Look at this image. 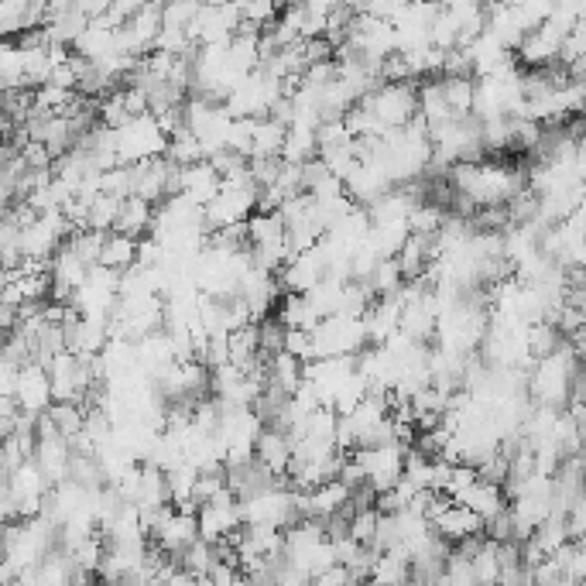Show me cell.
<instances>
[{
  "label": "cell",
  "instance_id": "cell-24",
  "mask_svg": "<svg viewBox=\"0 0 586 586\" xmlns=\"http://www.w3.org/2000/svg\"><path fill=\"white\" fill-rule=\"evenodd\" d=\"M278 323L285 329H312L319 319H316V312L309 309L305 295H282V299H278Z\"/></svg>",
  "mask_w": 586,
  "mask_h": 586
},
{
  "label": "cell",
  "instance_id": "cell-36",
  "mask_svg": "<svg viewBox=\"0 0 586 586\" xmlns=\"http://www.w3.org/2000/svg\"><path fill=\"white\" fill-rule=\"evenodd\" d=\"M96 586H103V583H96Z\"/></svg>",
  "mask_w": 586,
  "mask_h": 586
},
{
  "label": "cell",
  "instance_id": "cell-15",
  "mask_svg": "<svg viewBox=\"0 0 586 586\" xmlns=\"http://www.w3.org/2000/svg\"><path fill=\"white\" fill-rule=\"evenodd\" d=\"M254 463H258L264 473H271L275 480H285V470H288V463H292V443H288L285 432L264 425L258 443H254Z\"/></svg>",
  "mask_w": 586,
  "mask_h": 586
},
{
  "label": "cell",
  "instance_id": "cell-30",
  "mask_svg": "<svg viewBox=\"0 0 586 586\" xmlns=\"http://www.w3.org/2000/svg\"><path fill=\"white\" fill-rule=\"evenodd\" d=\"M377 511H357V515H350V521H347V535L357 545H371V539H374V532H377Z\"/></svg>",
  "mask_w": 586,
  "mask_h": 586
},
{
  "label": "cell",
  "instance_id": "cell-8",
  "mask_svg": "<svg viewBox=\"0 0 586 586\" xmlns=\"http://www.w3.org/2000/svg\"><path fill=\"white\" fill-rule=\"evenodd\" d=\"M14 405L21 415L38 419L52 405V388H48V374L42 364H24L18 367V381H14Z\"/></svg>",
  "mask_w": 586,
  "mask_h": 586
},
{
  "label": "cell",
  "instance_id": "cell-21",
  "mask_svg": "<svg viewBox=\"0 0 586 586\" xmlns=\"http://www.w3.org/2000/svg\"><path fill=\"white\" fill-rule=\"evenodd\" d=\"M408 583V559L401 552H377L367 586H405Z\"/></svg>",
  "mask_w": 586,
  "mask_h": 586
},
{
  "label": "cell",
  "instance_id": "cell-3",
  "mask_svg": "<svg viewBox=\"0 0 586 586\" xmlns=\"http://www.w3.org/2000/svg\"><path fill=\"white\" fill-rule=\"evenodd\" d=\"M168 138L162 134L155 117H138L131 124H124L120 131H114V151L120 165H138V162H151V158L165 155Z\"/></svg>",
  "mask_w": 586,
  "mask_h": 586
},
{
  "label": "cell",
  "instance_id": "cell-9",
  "mask_svg": "<svg viewBox=\"0 0 586 586\" xmlns=\"http://www.w3.org/2000/svg\"><path fill=\"white\" fill-rule=\"evenodd\" d=\"M172 172L175 165H168L165 155L131 165V196H138L151 206L162 203V199L172 196Z\"/></svg>",
  "mask_w": 586,
  "mask_h": 586
},
{
  "label": "cell",
  "instance_id": "cell-6",
  "mask_svg": "<svg viewBox=\"0 0 586 586\" xmlns=\"http://www.w3.org/2000/svg\"><path fill=\"white\" fill-rule=\"evenodd\" d=\"M353 456L364 467V484L374 494H384L401 480V463H405V446L388 443V446H371V449H353Z\"/></svg>",
  "mask_w": 586,
  "mask_h": 586
},
{
  "label": "cell",
  "instance_id": "cell-17",
  "mask_svg": "<svg viewBox=\"0 0 586 586\" xmlns=\"http://www.w3.org/2000/svg\"><path fill=\"white\" fill-rule=\"evenodd\" d=\"M151 220H155V206L144 203L138 196H127L120 199V213H117V223L110 234H124L131 240H141L151 234Z\"/></svg>",
  "mask_w": 586,
  "mask_h": 586
},
{
  "label": "cell",
  "instance_id": "cell-31",
  "mask_svg": "<svg viewBox=\"0 0 586 586\" xmlns=\"http://www.w3.org/2000/svg\"><path fill=\"white\" fill-rule=\"evenodd\" d=\"M282 353L295 357L299 364H309V360H312V336H309V329H285Z\"/></svg>",
  "mask_w": 586,
  "mask_h": 586
},
{
  "label": "cell",
  "instance_id": "cell-16",
  "mask_svg": "<svg viewBox=\"0 0 586 586\" xmlns=\"http://www.w3.org/2000/svg\"><path fill=\"white\" fill-rule=\"evenodd\" d=\"M69 456L72 449L62 436L55 439H38L35 443V453H31V463L38 467V473L48 480V484H62V480L69 477Z\"/></svg>",
  "mask_w": 586,
  "mask_h": 586
},
{
  "label": "cell",
  "instance_id": "cell-5",
  "mask_svg": "<svg viewBox=\"0 0 586 586\" xmlns=\"http://www.w3.org/2000/svg\"><path fill=\"white\" fill-rule=\"evenodd\" d=\"M240 31L237 4H203L186 28L192 45H227Z\"/></svg>",
  "mask_w": 586,
  "mask_h": 586
},
{
  "label": "cell",
  "instance_id": "cell-1",
  "mask_svg": "<svg viewBox=\"0 0 586 586\" xmlns=\"http://www.w3.org/2000/svg\"><path fill=\"white\" fill-rule=\"evenodd\" d=\"M309 336H312V360L357 357L367 347L364 323L357 316H326L309 329Z\"/></svg>",
  "mask_w": 586,
  "mask_h": 586
},
{
  "label": "cell",
  "instance_id": "cell-33",
  "mask_svg": "<svg viewBox=\"0 0 586 586\" xmlns=\"http://www.w3.org/2000/svg\"><path fill=\"white\" fill-rule=\"evenodd\" d=\"M196 586H213V583L206 580V576H196Z\"/></svg>",
  "mask_w": 586,
  "mask_h": 586
},
{
  "label": "cell",
  "instance_id": "cell-7",
  "mask_svg": "<svg viewBox=\"0 0 586 586\" xmlns=\"http://www.w3.org/2000/svg\"><path fill=\"white\" fill-rule=\"evenodd\" d=\"M158 31H162V4H141L138 14L117 28V52L144 59L155 45Z\"/></svg>",
  "mask_w": 586,
  "mask_h": 586
},
{
  "label": "cell",
  "instance_id": "cell-10",
  "mask_svg": "<svg viewBox=\"0 0 586 586\" xmlns=\"http://www.w3.org/2000/svg\"><path fill=\"white\" fill-rule=\"evenodd\" d=\"M216 192H220V175L213 172L210 162L175 168L172 172V196H186L192 206H199V210L210 203Z\"/></svg>",
  "mask_w": 586,
  "mask_h": 586
},
{
  "label": "cell",
  "instance_id": "cell-18",
  "mask_svg": "<svg viewBox=\"0 0 586 586\" xmlns=\"http://www.w3.org/2000/svg\"><path fill=\"white\" fill-rule=\"evenodd\" d=\"M456 504H463L467 511H473L480 521H491L494 515H501L508 508V497H504L501 487L484 484V480H473V484L456 497Z\"/></svg>",
  "mask_w": 586,
  "mask_h": 586
},
{
  "label": "cell",
  "instance_id": "cell-13",
  "mask_svg": "<svg viewBox=\"0 0 586 586\" xmlns=\"http://www.w3.org/2000/svg\"><path fill=\"white\" fill-rule=\"evenodd\" d=\"M199 539V528H196V515H179V511L172 508V515H168L162 525H158V532L151 535V542H155L158 552H165L168 559H179L182 552L189 549L192 542Z\"/></svg>",
  "mask_w": 586,
  "mask_h": 586
},
{
  "label": "cell",
  "instance_id": "cell-35",
  "mask_svg": "<svg viewBox=\"0 0 586 586\" xmlns=\"http://www.w3.org/2000/svg\"><path fill=\"white\" fill-rule=\"evenodd\" d=\"M405 586H422V583H412V580H408V583H405Z\"/></svg>",
  "mask_w": 586,
  "mask_h": 586
},
{
  "label": "cell",
  "instance_id": "cell-4",
  "mask_svg": "<svg viewBox=\"0 0 586 586\" xmlns=\"http://www.w3.org/2000/svg\"><path fill=\"white\" fill-rule=\"evenodd\" d=\"M240 525H244V518H240V501L227 491V487L196 511L199 542H206V545H220L223 539H230Z\"/></svg>",
  "mask_w": 586,
  "mask_h": 586
},
{
  "label": "cell",
  "instance_id": "cell-29",
  "mask_svg": "<svg viewBox=\"0 0 586 586\" xmlns=\"http://www.w3.org/2000/svg\"><path fill=\"white\" fill-rule=\"evenodd\" d=\"M282 343H285V326L278 323V319H261L258 323L261 357H275V353H282Z\"/></svg>",
  "mask_w": 586,
  "mask_h": 586
},
{
  "label": "cell",
  "instance_id": "cell-23",
  "mask_svg": "<svg viewBox=\"0 0 586 586\" xmlns=\"http://www.w3.org/2000/svg\"><path fill=\"white\" fill-rule=\"evenodd\" d=\"M439 86H443V100H446L449 114H453L456 120L470 117V107H473V76H443V79H439Z\"/></svg>",
  "mask_w": 586,
  "mask_h": 586
},
{
  "label": "cell",
  "instance_id": "cell-28",
  "mask_svg": "<svg viewBox=\"0 0 586 586\" xmlns=\"http://www.w3.org/2000/svg\"><path fill=\"white\" fill-rule=\"evenodd\" d=\"M480 148H487V151L511 148V120L508 117L480 120Z\"/></svg>",
  "mask_w": 586,
  "mask_h": 586
},
{
  "label": "cell",
  "instance_id": "cell-19",
  "mask_svg": "<svg viewBox=\"0 0 586 586\" xmlns=\"http://www.w3.org/2000/svg\"><path fill=\"white\" fill-rule=\"evenodd\" d=\"M138 261V240L124 237V234H107L103 240V251H100V268L114 271V275H124L127 268H134Z\"/></svg>",
  "mask_w": 586,
  "mask_h": 586
},
{
  "label": "cell",
  "instance_id": "cell-32",
  "mask_svg": "<svg viewBox=\"0 0 586 586\" xmlns=\"http://www.w3.org/2000/svg\"><path fill=\"white\" fill-rule=\"evenodd\" d=\"M312 586H353V583H350V573L343 566H329L326 573H319L316 580H312Z\"/></svg>",
  "mask_w": 586,
  "mask_h": 586
},
{
  "label": "cell",
  "instance_id": "cell-2",
  "mask_svg": "<svg viewBox=\"0 0 586 586\" xmlns=\"http://www.w3.org/2000/svg\"><path fill=\"white\" fill-rule=\"evenodd\" d=\"M377 117L384 131H398V127L412 124L419 114V96H415V83H381L371 90L364 100H357Z\"/></svg>",
  "mask_w": 586,
  "mask_h": 586
},
{
  "label": "cell",
  "instance_id": "cell-11",
  "mask_svg": "<svg viewBox=\"0 0 586 586\" xmlns=\"http://www.w3.org/2000/svg\"><path fill=\"white\" fill-rule=\"evenodd\" d=\"M559 45H563V31L552 28V24L545 21L542 28L528 31V35L518 42L515 62H521V66H528V69H549L559 62Z\"/></svg>",
  "mask_w": 586,
  "mask_h": 586
},
{
  "label": "cell",
  "instance_id": "cell-27",
  "mask_svg": "<svg viewBox=\"0 0 586 586\" xmlns=\"http://www.w3.org/2000/svg\"><path fill=\"white\" fill-rule=\"evenodd\" d=\"M48 419H52L55 425V432H59L62 439H76L79 432H83V419H86V412H83V405H48Z\"/></svg>",
  "mask_w": 586,
  "mask_h": 586
},
{
  "label": "cell",
  "instance_id": "cell-20",
  "mask_svg": "<svg viewBox=\"0 0 586 586\" xmlns=\"http://www.w3.org/2000/svg\"><path fill=\"white\" fill-rule=\"evenodd\" d=\"M282 144H285V127L275 124L271 117H258L254 120V138H251V158H278L282 155Z\"/></svg>",
  "mask_w": 586,
  "mask_h": 586
},
{
  "label": "cell",
  "instance_id": "cell-34",
  "mask_svg": "<svg viewBox=\"0 0 586 586\" xmlns=\"http://www.w3.org/2000/svg\"><path fill=\"white\" fill-rule=\"evenodd\" d=\"M234 586H254V583H251V580H247V576H240V580H237Z\"/></svg>",
  "mask_w": 586,
  "mask_h": 586
},
{
  "label": "cell",
  "instance_id": "cell-26",
  "mask_svg": "<svg viewBox=\"0 0 586 586\" xmlns=\"http://www.w3.org/2000/svg\"><path fill=\"white\" fill-rule=\"evenodd\" d=\"M367 292L374 295V299H388V295H395L401 288V271L395 258H381L377 261V268L371 271V278H367Z\"/></svg>",
  "mask_w": 586,
  "mask_h": 586
},
{
  "label": "cell",
  "instance_id": "cell-14",
  "mask_svg": "<svg viewBox=\"0 0 586 586\" xmlns=\"http://www.w3.org/2000/svg\"><path fill=\"white\" fill-rule=\"evenodd\" d=\"M429 528H432V532H436L446 545H449V542L460 545V542L473 539V535H484V521L473 515V511L463 508V504H456V501H449L446 508L429 521Z\"/></svg>",
  "mask_w": 586,
  "mask_h": 586
},
{
  "label": "cell",
  "instance_id": "cell-22",
  "mask_svg": "<svg viewBox=\"0 0 586 586\" xmlns=\"http://www.w3.org/2000/svg\"><path fill=\"white\" fill-rule=\"evenodd\" d=\"M4 90H28L24 86V52L18 42H0V93Z\"/></svg>",
  "mask_w": 586,
  "mask_h": 586
},
{
  "label": "cell",
  "instance_id": "cell-25",
  "mask_svg": "<svg viewBox=\"0 0 586 586\" xmlns=\"http://www.w3.org/2000/svg\"><path fill=\"white\" fill-rule=\"evenodd\" d=\"M446 223V210L436 203H419L412 213H408V234L415 237H436Z\"/></svg>",
  "mask_w": 586,
  "mask_h": 586
},
{
  "label": "cell",
  "instance_id": "cell-12",
  "mask_svg": "<svg viewBox=\"0 0 586 586\" xmlns=\"http://www.w3.org/2000/svg\"><path fill=\"white\" fill-rule=\"evenodd\" d=\"M436 316H439V302L436 292H422L415 302L401 305V316H398V333L408 336L412 343H425L432 333H436Z\"/></svg>",
  "mask_w": 586,
  "mask_h": 586
}]
</instances>
